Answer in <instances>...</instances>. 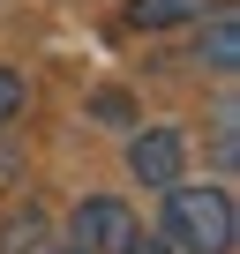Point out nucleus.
<instances>
[{
    "label": "nucleus",
    "instance_id": "nucleus-10",
    "mask_svg": "<svg viewBox=\"0 0 240 254\" xmlns=\"http://www.w3.org/2000/svg\"><path fill=\"white\" fill-rule=\"evenodd\" d=\"M45 254H83V247H75V239H68V247H53V239H45Z\"/></svg>",
    "mask_w": 240,
    "mask_h": 254
},
{
    "label": "nucleus",
    "instance_id": "nucleus-8",
    "mask_svg": "<svg viewBox=\"0 0 240 254\" xmlns=\"http://www.w3.org/2000/svg\"><path fill=\"white\" fill-rule=\"evenodd\" d=\"M15 112H23V75H15V67H0V127H8Z\"/></svg>",
    "mask_w": 240,
    "mask_h": 254
},
{
    "label": "nucleus",
    "instance_id": "nucleus-6",
    "mask_svg": "<svg viewBox=\"0 0 240 254\" xmlns=\"http://www.w3.org/2000/svg\"><path fill=\"white\" fill-rule=\"evenodd\" d=\"M0 254H45V209H15L0 224Z\"/></svg>",
    "mask_w": 240,
    "mask_h": 254
},
{
    "label": "nucleus",
    "instance_id": "nucleus-1",
    "mask_svg": "<svg viewBox=\"0 0 240 254\" xmlns=\"http://www.w3.org/2000/svg\"><path fill=\"white\" fill-rule=\"evenodd\" d=\"M158 194H165L158 239H165L173 254H233L240 217H233V194H225V187H188V180H173V187H158Z\"/></svg>",
    "mask_w": 240,
    "mask_h": 254
},
{
    "label": "nucleus",
    "instance_id": "nucleus-4",
    "mask_svg": "<svg viewBox=\"0 0 240 254\" xmlns=\"http://www.w3.org/2000/svg\"><path fill=\"white\" fill-rule=\"evenodd\" d=\"M195 60H203L210 75H240V15H233V8H218L210 23L195 15Z\"/></svg>",
    "mask_w": 240,
    "mask_h": 254
},
{
    "label": "nucleus",
    "instance_id": "nucleus-9",
    "mask_svg": "<svg viewBox=\"0 0 240 254\" xmlns=\"http://www.w3.org/2000/svg\"><path fill=\"white\" fill-rule=\"evenodd\" d=\"M120 254H173V247H165V239H143V232H135L128 247H120Z\"/></svg>",
    "mask_w": 240,
    "mask_h": 254
},
{
    "label": "nucleus",
    "instance_id": "nucleus-3",
    "mask_svg": "<svg viewBox=\"0 0 240 254\" xmlns=\"http://www.w3.org/2000/svg\"><path fill=\"white\" fill-rule=\"evenodd\" d=\"M68 239L83 247V254H120L135 239V209L120 202V194H90L75 217H68Z\"/></svg>",
    "mask_w": 240,
    "mask_h": 254
},
{
    "label": "nucleus",
    "instance_id": "nucleus-2",
    "mask_svg": "<svg viewBox=\"0 0 240 254\" xmlns=\"http://www.w3.org/2000/svg\"><path fill=\"white\" fill-rule=\"evenodd\" d=\"M180 165H188V135H180V127H143V120H135V135H128V172H135V187H173Z\"/></svg>",
    "mask_w": 240,
    "mask_h": 254
},
{
    "label": "nucleus",
    "instance_id": "nucleus-5",
    "mask_svg": "<svg viewBox=\"0 0 240 254\" xmlns=\"http://www.w3.org/2000/svg\"><path fill=\"white\" fill-rule=\"evenodd\" d=\"M203 8H210V0H128V30L158 38V30H180V23H195Z\"/></svg>",
    "mask_w": 240,
    "mask_h": 254
},
{
    "label": "nucleus",
    "instance_id": "nucleus-7",
    "mask_svg": "<svg viewBox=\"0 0 240 254\" xmlns=\"http://www.w3.org/2000/svg\"><path fill=\"white\" fill-rule=\"evenodd\" d=\"M90 112H98L105 127H135V105L120 97V90H98V97H90Z\"/></svg>",
    "mask_w": 240,
    "mask_h": 254
}]
</instances>
